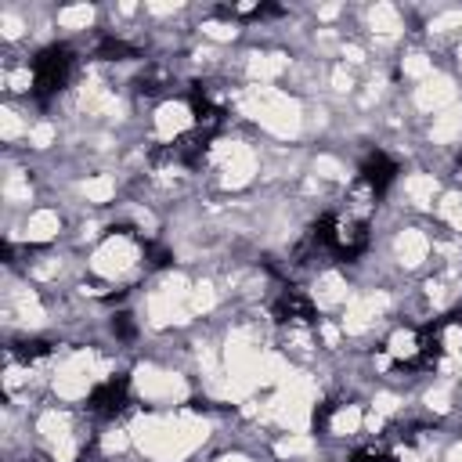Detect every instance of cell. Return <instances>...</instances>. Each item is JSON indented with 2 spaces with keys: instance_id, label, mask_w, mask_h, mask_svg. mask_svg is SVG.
<instances>
[{
  "instance_id": "cell-1",
  "label": "cell",
  "mask_w": 462,
  "mask_h": 462,
  "mask_svg": "<svg viewBox=\"0 0 462 462\" xmlns=\"http://www.w3.org/2000/svg\"><path fill=\"white\" fill-rule=\"evenodd\" d=\"M314 242L336 260H354L368 245V224L350 213H321L314 224Z\"/></svg>"
},
{
  "instance_id": "cell-2",
  "label": "cell",
  "mask_w": 462,
  "mask_h": 462,
  "mask_svg": "<svg viewBox=\"0 0 462 462\" xmlns=\"http://www.w3.org/2000/svg\"><path fill=\"white\" fill-rule=\"evenodd\" d=\"M76 69V54L65 43H51L32 58V94L40 101H47L51 94L65 90V83L72 79Z\"/></svg>"
},
{
  "instance_id": "cell-3",
  "label": "cell",
  "mask_w": 462,
  "mask_h": 462,
  "mask_svg": "<svg viewBox=\"0 0 462 462\" xmlns=\"http://www.w3.org/2000/svg\"><path fill=\"white\" fill-rule=\"evenodd\" d=\"M126 404H130V379L126 375H112L87 393V411L97 419H116Z\"/></svg>"
},
{
  "instance_id": "cell-4",
  "label": "cell",
  "mask_w": 462,
  "mask_h": 462,
  "mask_svg": "<svg viewBox=\"0 0 462 462\" xmlns=\"http://www.w3.org/2000/svg\"><path fill=\"white\" fill-rule=\"evenodd\" d=\"M393 177H397V162H393L386 152H372V155L361 162V173H357V180H361V188H365L368 195H383V191L393 184Z\"/></svg>"
},
{
  "instance_id": "cell-5",
  "label": "cell",
  "mask_w": 462,
  "mask_h": 462,
  "mask_svg": "<svg viewBox=\"0 0 462 462\" xmlns=\"http://www.w3.org/2000/svg\"><path fill=\"white\" fill-rule=\"evenodd\" d=\"M274 314H278V321H289V325H310V321L318 318V314H314L310 296H307V292H300V289H292V285L278 296Z\"/></svg>"
},
{
  "instance_id": "cell-6",
  "label": "cell",
  "mask_w": 462,
  "mask_h": 462,
  "mask_svg": "<svg viewBox=\"0 0 462 462\" xmlns=\"http://www.w3.org/2000/svg\"><path fill=\"white\" fill-rule=\"evenodd\" d=\"M94 54H97L101 61H126V58H134L137 51H134L126 40H119V36H101L97 47H94Z\"/></svg>"
},
{
  "instance_id": "cell-7",
  "label": "cell",
  "mask_w": 462,
  "mask_h": 462,
  "mask_svg": "<svg viewBox=\"0 0 462 462\" xmlns=\"http://www.w3.org/2000/svg\"><path fill=\"white\" fill-rule=\"evenodd\" d=\"M162 87H166V72L162 69H144L141 79H137V90L141 94H159Z\"/></svg>"
},
{
  "instance_id": "cell-8",
  "label": "cell",
  "mask_w": 462,
  "mask_h": 462,
  "mask_svg": "<svg viewBox=\"0 0 462 462\" xmlns=\"http://www.w3.org/2000/svg\"><path fill=\"white\" fill-rule=\"evenodd\" d=\"M350 462H393V458H390V451H386V448L365 444V448H357V451L350 455Z\"/></svg>"
},
{
  "instance_id": "cell-9",
  "label": "cell",
  "mask_w": 462,
  "mask_h": 462,
  "mask_svg": "<svg viewBox=\"0 0 462 462\" xmlns=\"http://www.w3.org/2000/svg\"><path fill=\"white\" fill-rule=\"evenodd\" d=\"M43 354H51V346H47L43 339H25V343H18V357H25V361H36V357H43Z\"/></svg>"
},
{
  "instance_id": "cell-10",
  "label": "cell",
  "mask_w": 462,
  "mask_h": 462,
  "mask_svg": "<svg viewBox=\"0 0 462 462\" xmlns=\"http://www.w3.org/2000/svg\"><path fill=\"white\" fill-rule=\"evenodd\" d=\"M141 249H144V256L152 260V267H166V263H170V253H166L162 245H155V242H141Z\"/></svg>"
},
{
  "instance_id": "cell-11",
  "label": "cell",
  "mask_w": 462,
  "mask_h": 462,
  "mask_svg": "<svg viewBox=\"0 0 462 462\" xmlns=\"http://www.w3.org/2000/svg\"><path fill=\"white\" fill-rule=\"evenodd\" d=\"M112 332H116L119 339H134V321H130V314H116V318H112Z\"/></svg>"
}]
</instances>
